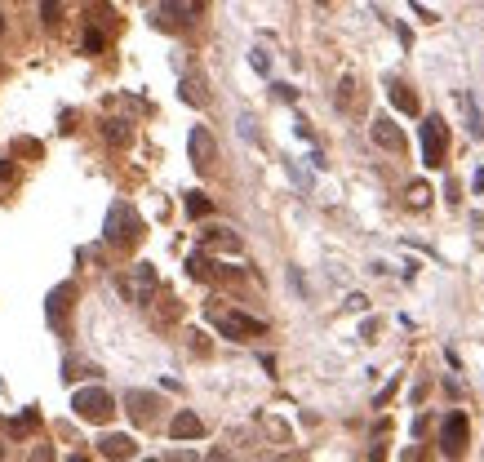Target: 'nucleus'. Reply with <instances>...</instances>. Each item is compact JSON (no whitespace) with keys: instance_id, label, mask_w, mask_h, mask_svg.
I'll use <instances>...</instances> for the list:
<instances>
[{"instance_id":"nucleus-16","label":"nucleus","mask_w":484,"mask_h":462,"mask_svg":"<svg viewBox=\"0 0 484 462\" xmlns=\"http://www.w3.org/2000/svg\"><path fill=\"white\" fill-rule=\"evenodd\" d=\"M187 271H192L196 280H209V276H214V271H209V262H205V253H192V258H187Z\"/></svg>"},{"instance_id":"nucleus-13","label":"nucleus","mask_w":484,"mask_h":462,"mask_svg":"<svg viewBox=\"0 0 484 462\" xmlns=\"http://www.w3.org/2000/svg\"><path fill=\"white\" fill-rule=\"evenodd\" d=\"M458 102H462V111H467V129H471V138H484V116H480L476 102H471V93H458Z\"/></svg>"},{"instance_id":"nucleus-9","label":"nucleus","mask_w":484,"mask_h":462,"mask_svg":"<svg viewBox=\"0 0 484 462\" xmlns=\"http://www.w3.org/2000/svg\"><path fill=\"white\" fill-rule=\"evenodd\" d=\"M98 454H102V458H134V436H125V431H111V436L98 440Z\"/></svg>"},{"instance_id":"nucleus-6","label":"nucleus","mask_w":484,"mask_h":462,"mask_svg":"<svg viewBox=\"0 0 484 462\" xmlns=\"http://www.w3.org/2000/svg\"><path fill=\"white\" fill-rule=\"evenodd\" d=\"M187 152H192V165L200 169V174H209V169H214V160H218L214 134H209L205 125H196V129H192V138H187Z\"/></svg>"},{"instance_id":"nucleus-8","label":"nucleus","mask_w":484,"mask_h":462,"mask_svg":"<svg viewBox=\"0 0 484 462\" xmlns=\"http://www.w3.org/2000/svg\"><path fill=\"white\" fill-rule=\"evenodd\" d=\"M169 436H174V440H200L205 436V422L196 418L192 409H183L174 422H169Z\"/></svg>"},{"instance_id":"nucleus-4","label":"nucleus","mask_w":484,"mask_h":462,"mask_svg":"<svg viewBox=\"0 0 484 462\" xmlns=\"http://www.w3.org/2000/svg\"><path fill=\"white\" fill-rule=\"evenodd\" d=\"M214 329L222 338H231V343H244V338H258L267 325L253 320V316H244V311H214Z\"/></svg>"},{"instance_id":"nucleus-26","label":"nucleus","mask_w":484,"mask_h":462,"mask_svg":"<svg viewBox=\"0 0 484 462\" xmlns=\"http://www.w3.org/2000/svg\"><path fill=\"white\" fill-rule=\"evenodd\" d=\"M14 174V165H9V160H0V178H9Z\"/></svg>"},{"instance_id":"nucleus-5","label":"nucleus","mask_w":484,"mask_h":462,"mask_svg":"<svg viewBox=\"0 0 484 462\" xmlns=\"http://www.w3.org/2000/svg\"><path fill=\"white\" fill-rule=\"evenodd\" d=\"M467 413L462 409H453V413H444V422H440V449L444 454H462V445H467Z\"/></svg>"},{"instance_id":"nucleus-11","label":"nucleus","mask_w":484,"mask_h":462,"mask_svg":"<svg viewBox=\"0 0 484 462\" xmlns=\"http://www.w3.org/2000/svg\"><path fill=\"white\" fill-rule=\"evenodd\" d=\"M205 244H209V249H227V253H240V235H231L227 227H209V231H205Z\"/></svg>"},{"instance_id":"nucleus-23","label":"nucleus","mask_w":484,"mask_h":462,"mask_svg":"<svg viewBox=\"0 0 484 462\" xmlns=\"http://www.w3.org/2000/svg\"><path fill=\"white\" fill-rule=\"evenodd\" d=\"M347 307H351V311H365L369 303H365V294H351V298H347Z\"/></svg>"},{"instance_id":"nucleus-28","label":"nucleus","mask_w":484,"mask_h":462,"mask_svg":"<svg viewBox=\"0 0 484 462\" xmlns=\"http://www.w3.org/2000/svg\"><path fill=\"white\" fill-rule=\"evenodd\" d=\"M0 36H5V14H0Z\"/></svg>"},{"instance_id":"nucleus-17","label":"nucleus","mask_w":484,"mask_h":462,"mask_svg":"<svg viewBox=\"0 0 484 462\" xmlns=\"http://www.w3.org/2000/svg\"><path fill=\"white\" fill-rule=\"evenodd\" d=\"M102 134H107L111 143H129V129H125V120H107V125H102Z\"/></svg>"},{"instance_id":"nucleus-18","label":"nucleus","mask_w":484,"mask_h":462,"mask_svg":"<svg viewBox=\"0 0 484 462\" xmlns=\"http://www.w3.org/2000/svg\"><path fill=\"white\" fill-rule=\"evenodd\" d=\"M102 45H107V41H102V32H98V27H89V32H84V54H102Z\"/></svg>"},{"instance_id":"nucleus-19","label":"nucleus","mask_w":484,"mask_h":462,"mask_svg":"<svg viewBox=\"0 0 484 462\" xmlns=\"http://www.w3.org/2000/svg\"><path fill=\"white\" fill-rule=\"evenodd\" d=\"M32 427H36V409H27V413H23V418H18V422H14V427H9V431H14V436H27V431H32Z\"/></svg>"},{"instance_id":"nucleus-2","label":"nucleus","mask_w":484,"mask_h":462,"mask_svg":"<svg viewBox=\"0 0 484 462\" xmlns=\"http://www.w3.org/2000/svg\"><path fill=\"white\" fill-rule=\"evenodd\" d=\"M71 409L80 413L84 422H107L111 418V391H102V386H80V391L71 395Z\"/></svg>"},{"instance_id":"nucleus-21","label":"nucleus","mask_w":484,"mask_h":462,"mask_svg":"<svg viewBox=\"0 0 484 462\" xmlns=\"http://www.w3.org/2000/svg\"><path fill=\"white\" fill-rule=\"evenodd\" d=\"M249 62H253V67H258V71H271V58H267V54H262V49H253V54H249Z\"/></svg>"},{"instance_id":"nucleus-20","label":"nucleus","mask_w":484,"mask_h":462,"mask_svg":"<svg viewBox=\"0 0 484 462\" xmlns=\"http://www.w3.org/2000/svg\"><path fill=\"white\" fill-rule=\"evenodd\" d=\"M426 196H431V192H426V183H413V187H409V205H413V209H422Z\"/></svg>"},{"instance_id":"nucleus-10","label":"nucleus","mask_w":484,"mask_h":462,"mask_svg":"<svg viewBox=\"0 0 484 462\" xmlns=\"http://www.w3.org/2000/svg\"><path fill=\"white\" fill-rule=\"evenodd\" d=\"M125 404H129V413H134L138 422H151V413L160 409V400L147 395V391H125Z\"/></svg>"},{"instance_id":"nucleus-7","label":"nucleus","mask_w":484,"mask_h":462,"mask_svg":"<svg viewBox=\"0 0 484 462\" xmlns=\"http://www.w3.org/2000/svg\"><path fill=\"white\" fill-rule=\"evenodd\" d=\"M373 143H378V147H387V152H404V134H400V125H395L391 116H378V120H373Z\"/></svg>"},{"instance_id":"nucleus-24","label":"nucleus","mask_w":484,"mask_h":462,"mask_svg":"<svg viewBox=\"0 0 484 462\" xmlns=\"http://www.w3.org/2000/svg\"><path fill=\"white\" fill-rule=\"evenodd\" d=\"M169 462H200V458H196V454H183V449H178V454L169 458Z\"/></svg>"},{"instance_id":"nucleus-15","label":"nucleus","mask_w":484,"mask_h":462,"mask_svg":"<svg viewBox=\"0 0 484 462\" xmlns=\"http://www.w3.org/2000/svg\"><path fill=\"white\" fill-rule=\"evenodd\" d=\"M187 213H192V218H209V213H214L209 196L205 192H187Z\"/></svg>"},{"instance_id":"nucleus-22","label":"nucleus","mask_w":484,"mask_h":462,"mask_svg":"<svg viewBox=\"0 0 484 462\" xmlns=\"http://www.w3.org/2000/svg\"><path fill=\"white\" fill-rule=\"evenodd\" d=\"M32 462H54V449H49V445H41V449L32 454Z\"/></svg>"},{"instance_id":"nucleus-25","label":"nucleus","mask_w":484,"mask_h":462,"mask_svg":"<svg viewBox=\"0 0 484 462\" xmlns=\"http://www.w3.org/2000/svg\"><path fill=\"white\" fill-rule=\"evenodd\" d=\"M471 187H476V192H484V169H476V178H471Z\"/></svg>"},{"instance_id":"nucleus-29","label":"nucleus","mask_w":484,"mask_h":462,"mask_svg":"<svg viewBox=\"0 0 484 462\" xmlns=\"http://www.w3.org/2000/svg\"><path fill=\"white\" fill-rule=\"evenodd\" d=\"M147 462H156V458H147Z\"/></svg>"},{"instance_id":"nucleus-27","label":"nucleus","mask_w":484,"mask_h":462,"mask_svg":"<svg viewBox=\"0 0 484 462\" xmlns=\"http://www.w3.org/2000/svg\"><path fill=\"white\" fill-rule=\"evenodd\" d=\"M67 462H84V454H71V458H67Z\"/></svg>"},{"instance_id":"nucleus-14","label":"nucleus","mask_w":484,"mask_h":462,"mask_svg":"<svg viewBox=\"0 0 484 462\" xmlns=\"http://www.w3.org/2000/svg\"><path fill=\"white\" fill-rule=\"evenodd\" d=\"M178 93H183L192 107H205V102H209V98H205V80L196 76V71H192V76H183V89H178Z\"/></svg>"},{"instance_id":"nucleus-1","label":"nucleus","mask_w":484,"mask_h":462,"mask_svg":"<svg viewBox=\"0 0 484 462\" xmlns=\"http://www.w3.org/2000/svg\"><path fill=\"white\" fill-rule=\"evenodd\" d=\"M138 231H142V222H138V213H134V205H125V200H116L107 209V240L111 244H120V249H129V244L138 240Z\"/></svg>"},{"instance_id":"nucleus-3","label":"nucleus","mask_w":484,"mask_h":462,"mask_svg":"<svg viewBox=\"0 0 484 462\" xmlns=\"http://www.w3.org/2000/svg\"><path fill=\"white\" fill-rule=\"evenodd\" d=\"M444 152H449V129H444L440 116H426L422 120V165L426 169H440Z\"/></svg>"},{"instance_id":"nucleus-12","label":"nucleus","mask_w":484,"mask_h":462,"mask_svg":"<svg viewBox=\"0 0 484 462\" xmlns=\"http://www.w3.org/2000/svg\"><path fill=\"white\" fill-rule=\"evenodd\" d=\"M387 89H391V102H395V107L404 111V116H417V98H413V89H409V84L391 80V84H387Z\"/></svg>"}]
</instances>
